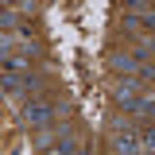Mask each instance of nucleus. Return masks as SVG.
I'll return each mask as SVG.
<instances>
[{
    "mask_svg": "<svg viewBox=\"0 0 155 155\" xmlns=\"http://www.w3.org/2000/svg\"><path fill=\"white\" fill-rule=\"evenodd\" d=\"M66 155H89V147H85L81 140H74V147H70V151H66Z\"/></svg>",
    "mask_w": 155,
    "mask_h": 155,
    "instance_id": "obj_6",
    "label": "nucleus"
},
{
    "mask_svg": "<svg viewBox=\"0 0 155 155\" xmlns=\"http://www.w3.org/2000/svg\"><path fill=\"white\" fill-rule=\"evenodd\" d=\"M23 89V74H4L0 78V93H19Z\"/></svg>",
    "mask_w": 155,
    "mask_h": 155,
    "instance_id": "obj_5",
    "label": "nucleus"
},
{
    "mask_svg": "<svg viewBox=\"0 0 155 155\" xmlns=\"http://www.w3.org/2000/svg\"><path fill=\"white\" fill-rule=\"evenodd\" d=\"M109 66H113L116 74H140L147 62H140L136 54H109Z\"/></svg>",
    "mask_w": 155,
    "mask_h": 155,
    "instance_id": "obj_3",
    "label": "nucleus"
},
{
    "mask_svg": "<svg viewBox=\"0 0 155 155\" xmlns=\"http://www.w3.org/2000/svg\"><path fill=\"white\" fill-rule=\"evenodd\" d=\"M74 147V136H62V140H51L47 147H43V155H66Z\"/></svg>",
    "mask_w": 155,
    "mask_h": 155,
    "instance_id": "obj_4",
    "label": "nucleus"
},
{
    "mask_svg": "<svg viewBox=\"0 0 155 155\" xmlns=\"http://www.w3.org/2000/svg\"><path fill=\"white\" fill-rule=\"evenodd\" d=\"M19 116H23L31 128H47V124L58 116V105H54V101H27Z\"/></svg>",
    "mask_w": 155,
    "mask_h": 155,
    "instance_id": "obj_1",
    "label": "nucleus"
},
{
    "mask_svg": "<svg viewBox=\"0 0 155 155\" xmlns=\"http://www.w3.org/2000/svg\"><path fill=\"white\" fill-rule=\"evenodd\" d=\"M113 151L116 155H140V136H136V128L113 132Z\"/></svg>",
    "mask_w": 155,
    "mask_h": 155,
    "instance_id": "obj_2",
    "label": "nucleus"
}]
</instances>
